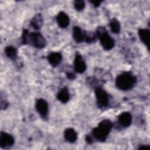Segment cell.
Returning <instances> with one entry per match:
<instances>
[{"label":"cell","instance_id":"cell-4","mask_svg":"<svg viewBox=\"0 0 150 150\" xmlns=\"http://www.w3.org/2000/svg\"><path fill=\"white\" fill-rule=\"evenodd\" d=\"M97 37L99 39L103 48L105 50H110L115 45V41L109 35L105 28L103 26H99L96 32Z\"/></svg>","mask_w":150,"mask_h":150},{"label":"cell","instance_id":"cell-23","mask_svg":"<svg viewBox=\"0 0 150 150\" xmlns=\"http://www.w3.org/2000/svg\"><path fill=\"white\" fill-rule=\"evenodd\" d=\"M150 146L149 145H141L138 147V149H149Z\"/></svg>","mask_w":150,"mask_h":150},{"label":"cell","instance_id":"cell-1","mask_svg":"<svg viewBox=\"0 0 150 150\" xmlns=\"http://www.w3.org/2000/svg\"><path fill=\"white\" fill-rule=\"evenodd\" d=\"M22 45L29 44L38 48L42 49L46 45V41L43 36L38 32H29L27 29H23L22 35Z\"/></svg>","mask_w":150,"mask_h":150},{"label":"cell","instance_id":"cell-7","mask_svg":"<svg viewBox=\"0 0 150 150\" xmlns=\"http://www.w3.org/2000/svg\"><path fill=\"white\" fill-rule=\"evenodd\" d=\"M15 143L13 137L8 133L1 131L0 133V147L6 149L12 146Z\"/></svg>","mask_w":150,"mask_h":150},{"label":"cell","instance_id":"cell-5","mask_svg":"<svg viewBox=\"0 0 150 150\" xmlns=\"http://www.w3.org/2000/svg\"><path fill=\"white\" fill-rule=\"evenodd\" d=\"M95 96L97 104L100 108H105L109 103L108 93L101 87H97L95 89Z\"/></svg>","mask_w":150,"mask_h":150},{"label":"cell","instance_id":"cell-9","mask_svg":"<svg viewBox=\"0 0 150 150\" xmlns=\"http://www.w3.org/2000/svg\"><path fill=\"white\" fill-rule=\"evenodd\" d=\"M118 121L122 127H128L132 122V115L129 112H123L118 115Z\"/></svg>","mask_w":150,"mask_h":150},{"label":"cell","instance_id":"cell-3","mask_svg":"<svg viewBox=\"0 0 150 150\" xmlns=\"http://www.w3.org/2000/svg\"><path fill=\"white\" fill-rule=\"evenodd\" d=\"M112 128V123L109 120L101 121L96 128L92 130V135L94 138L101 142H104Z\"/></svg>","mask_w":150,"mask_h":150},{"label":"cell","instance_id":"cell-20","mask_svg":"<svg viewBox=\"0 0 150 150\" xmlns=\"http://www.w3.org/2000/svg\"><path fill=\"white\" fill-rule=\"evenodd\" d=\"M74 8L78 11H81L83 10V9L85 7V2L81 0H77L75 1L74 2Z\"/></svg>","mask_w":150,"mask_h":150},{"label":"cell","instance_id":"cell-14","mask_svg":"<svg viewBox=\"0 0 150 150\" xmlns=\"http://www.w3.org/2000/svg\"><path fill=\"white\" fill-rule=\"evenodd\" d=\"M73 38L76 43H81L84 39V31L79 26H74L73 28Z\"/></svg>","mask_w":150,"mask_h":150},{"label":"cell","instance_id":"cell-2","mask_svg":"<svg viewBox=\"0 0 150 150\" xmlns=\"http://www.w3.org/2000/svg\"><path fill=\"white\" fill-rule=\"evenodd\" d=\"M137 83V77L129 71H125L117 76L115 86L120 90L128 91L135 86Z\"/></svg>","mask_w":150,"mask_h":150},{"label":"cell","instance_id":"cell-12","mask_svg":"<svg viewBox=\"0 0 150 150\" xmlns=\"http://www.w3.org/2000/svg\"><path fill=\"white\" fill-rule=\"evenodd\" d=\"M64 137L65 139L70 143H74L77 139V134L76 131L72 128H68L65 129Z\"/></svg>","mask_w":150,"mask_h":150},{"label":"cell","instance_id":"cell-18","mask_svg":"<svg viewBox=\"0 0 150 150\" xmlns=\"http://www.w3.org/2000/svg\"><path fill=\"white\" fill-rule=\"evenodd\" d=\"M109 26L111 30L114 33H119L121 29V25L120 22L116 18H112L109 22Z\"/></svg>","mask_w":150,"mask_h":150},{"label":"cell","instance_id":"cell-22","mask_svg":"<svg viewBox=\"0 0 150 150\" xmlns=\"http://www.w3.org/2000/svg\"><path fill=\"white\" fill-rule=\"evenodd\" d=\"M66 76L69 80H74L76 77L75 75L73 73H71V72H67Z\"/></svg>","mask_w":150,"mask_h":150},{"label":"cell","instance_id":"cell-17","mask_svg":"<svg viewBox=\"0 0 150 150\" xmlns=\"http://www.w3.org/2000/svg\"><path fill=\"white\" fill-rule=\"evenodd\" d=\"M5 53L6 57L11 60H15L17 57V50L12 46H8L5 49Z\"/></svg>","mask_w":150,"mask_h":150},{"label":"cell","instance_id":"cell-11","mask_svg":"<svg viewBox=\"0 0 150 150\" xmlns=\"http://www.w3.org/2000/svg\"><path fill=\"white\" fill-rule=\"evenodd\" d=\"M56 21L59 26L62 28H67L70 23L69 16L64 12H60L56 17Z\"/></svg>","mask_w":150,"mask_h":150},{"label":"cell","instance_id":"cell-15","mask_svg":"<svg viewBox=\"0 0 150 150\" xmlns=\"http://www.w3.org/2000/svg\"><path fill=\"white\" fill-rule=\"evenodd\" d=\"M57 98L63 103H66L70 99V94L67 87L62 88L57 94Z\"/></svg>","mask_w":150,"mask_h":150},{"label":"cell","instance_id":"cell-10","mask_svg":"<svg viewBox=\"0 0 150 150\" xmlns=\"http://www.w3.org/2000/svg\"><path fill=\"white\" fill-rule=\"evenodd\" d=\"M47 58L51 66L56 67L61 63L62 55L59 52H51L48 54Z\"/></svg>","mask_w":150,"mask_h":150},{"label":"cell","instance_id":"cell-21","mask_svg":"<svg viewBox=\"0 0 150 150\" xmlns=\"http://www.w3.org/2000/svg\"><path fill=\"white\" fill-rule=\"evenodd\" d=\"M90 2L95 8H97L100 5L102 1H90Z\"/></svg>","mask_w":150,"mask_h":150},{"label":"cell","instance_id":"cell-6","mask_svg":"<svg viewBox=\"0 0 150 150\" xmlns=\"http://www.w3.org/2000/svg\"><path fill=\"white\" fill-rule=\"evenodd\" d=\"M35 107L41 118L45 121L47 120L49 115V107L47 103L43 98L38 99L36 101Z\"/></svg>","mask_w":150,"mask_h":150},{"label":"cell","instance_id":"cell-19","mask_svg":"<svg viewBox=\"0 0 150 150\" xmlns=\"http://www.w3.org/2000/svg\"><path fill=\"white\" fill-rule=\"evenodd\" d=\"M84 41H85L87 43L95 42L97 38L96 33L87 32V31H84Z\"/></svg>","mask_w":150,"mask_h":150},{"label":"cell","instance_id":"cell-8","mask_svg":"<svg viewBox=\"0 0 150 150\" xmlns=\"http://www.w3.org/2000/svg\"><path fill=\"white\" fill-rule=\"evenodd\" d=\"M74 69L78 73H83L86 70V64L79 53H76L74 60Z\"/></svg>","mask_w":150,"mask_h":150},{"label":"cell","instance_id":"cell-16","mask_svg":"<svg viewBox=\"0 0 150 150\" xmlns=\"http://www.w3.org/2000/svg\"><path fill=\"white\" fill-rule=\"evenodd\" d=\"M30 25L35 29H40L43 25V17L40 13L36 14L30 21Z\"/></svg>","mask_w":150,"mask_h":150},{"label":"cell","instance_id":"cell-24","mask_svg":"<svg viewBox=\"0 0 150 150\" xmlns=\"http://www.w3.org/2000/svg\"><path fill=\"white\" fill-rule=\"evenodd\" d=\"M86 141L88 144H91L93 142L92 138L90 135H87L86 137Z\"/></svg>","mask_w":150,"mask_h":150},{"label":"cell","instance_id":"cell-13","mask_svg":"<svg viewBox=\"0 0 150 150\" xmlns=\"http://www.w3.org/2000/svg\"><path fill=\"white\" fill-rule=\"evenodd\" d=\"M149 33L150 32L147 29L140 28L138 30V35L141 40L143 43L147 47L149 50Z\"/></svg>","mask_w":150,"mask_h":150}]
</instances>
